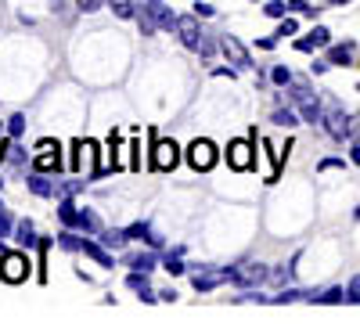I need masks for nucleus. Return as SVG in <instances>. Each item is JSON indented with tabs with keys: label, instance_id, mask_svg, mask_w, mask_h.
I'll return each instance as SVG.
<instances>
[{
	"label": "nucleus",
	"instance_id": "nucleus-1",
	"mask_svg": "<svg viewBox=\"0 0 360 324\" xmlns=\"http://www.w3.org/2000/svg\"><path fill=\"white\" fill-rule=\"evenodd\" d=\"M141 29H144V33H155V29H176V15L162 4V0H148Z\"/></svg>",
	"mask_w": 360,
	"mask_h": 324
},
{
	"label": "nucleus",
	"instance_id": "nucleus-2",
	"mask_svg": "<svg viewBox=\"0 0 360 324\" xmlns=\"http://www.w3.org/2000/svg\"><path fill=\"white\" fill-rule=\"evenodd\" d=\"M72 152H76L72 169H76L79 176H98V173H101V169H98V144H94V141H76Z\"/></svg>",
	"mask_w": 360,
	"mask_h": 324
},
{
	"label": "nucleus",
	"instance_id": "nucleus-3",
	"mask_svg": "<svg viewBox=\"0 0 360 324\" xmlns=\"http://www.w3.org/2000/svg\"><path fill=\"white\" fill-rule=\"evenodd\" d=\"M0 278L11 281V285H22L29 278V259L22 252H4L0 256Z\"/></svg>",
	"mask_w": 360,
	"mask_h": 324
},
{
	"label": "nucleus",
	"instance_id": "nucleus-4",
	"mask_svg": "<svg viewBox=\"0 0 360 324\" xmlns=\"http://www.w3.org/2000/svg\"><path fill=\"white\" fill-rule=\"evenodd\" d=\"M224 278L234 281V285H259L266 278V267L263 263H242V267H227Z\"/></svg>",
	"mask_w": 360,
	"mask_h": 324
},
{
	"label": "nucleus",
	"instance_id": "nucleus-5",
	"mask_svg": "<svg viewBox=\"0 0 360 324\" xmlns=\"http://www.w3.org/2000/svg\"><path fill=\"white\" fill-rule=\"evenodd\" d=\"M188 159H191L195 169H213V162H217V144L205 141V137H198L191 148H188Z\"/></svg>",
	"mask_w": 360,
	"mask_h": 324
},
{
	"label": "nucleus",
	"instance_id": "nucleus-6",
	"mask_svg": "<svg viewBox=\"0 0 360 324\" xmlns=\"http://www.w3.org/2000/svg\"><path fill=\"white\" fill-rule=\"evenodd\" d=\"M180 162V152L173 141H155V152H152V166L155 169H176Z\"/></svg>",
	"mask_w": 360,
	"mask_h": 324
},
{
	"label": "nucleus",
	"instance_id": "nucleus-7",
	"mask_svg": "<svg viewBox=\"0 0 360 324\" xmlns=\"http://www.w3.org/2000/svg\"><path fill=\"white\" fill-rule=\"evenodd\" d=\"M227 162H231V169H252V144L249 141H231L227 144Z\"/></svg>",
	"mask_w": 360,
	"mask_h": 324
},
{
	"label": "nucleus",
	"instance_id": "nucleus-8",
	"mask_svg": "<svg viewBox=\"0 0 360 324\" xmlns=\"http://www.w3.org/2000/svg\"><path fill=\"white\" fill-rule=\"evenodd\" d=\"M220 51L231 58L234 65H242V69H245V65H252V62H249V51H245V44L238 40V37H224V40H220Z\"/></svg>",
	"mask_w": 360,
	"mask_h": 324
},
{
	"label": "nucleus",
	"instance_id": "nucleus-9",
	"mask_svg": "<svg viewBox=\"0 0 360 324\" xmlns=\"http://www.w3.org/2000/svg\"><path fill=\"white\" fill-rule=\"evenodd\" d=\"M292 98L299 101V108H303V119H310V123H321V105L307 94V86H295L292 91Z\"/></svg>",
	"mask_w": 360,
	"mask_h": 324
},
{
	"label": "nucleus",
	"instance_id": "nucleus-10",
	"mask_svg": "<svg viewBox=\"0 0 360 324\" xmlns=\"http://www.w3.org/2000/svg\"><path fill=\"white\" fill-rule=\"evenodd\" d=\"M176 33H180V40H184V47L198 51L202 37H198V22L195 18H176Z\"/></svg>",
	"mask_w": 360,
	"mask_h": 324
},
{
	"label": "nucleus",
	"instance_id": "nucleus-11",
	"mask_svg": "<svg viewBox=\"0 0 360 324\" xmlns=\"http://www.w3.org/2000/svg\"><path fill=\"white\" fill-rule=\"evenodd\" d=\"M321 123L328 127V134H332V137H339V141H342V137L349 134V119H346L342 112H335V108L328 112V119H321Z\"/></svg>",
	"mask_w": 360,
	"mask_h": 324
},
{
	"label": "nucleus",
	"instance_id": "nucleus-12",
	"mask_svg": "<svg viewBox=\"0 0 360 324\" xmlns=\"http://www.w3.org/2000/svg\"><path fill=\"white\" fill-rule=\"evenodd\" d=\"M127 267L152 274V271H155V256H152V252H130V256H127Z\"/></svg>",
	"mask_w": 360,
	"mask_h": 324
},
{
	"label": "nucleus",
	"instance_id": "nucleus-13",
	"mask_svg": "<svg viewBox=\"0 0 360 324\" xmlns=\"http://www.w3.org/2000/svg\"><path fill=\"white\" fill-rule=\"evenodd\" d=\"M127 285H130V288H137V296H141L144 303H155L152 288H148V274H144V271H134V274L127 278Z\"/></svg>",
	"mask_w": 360,
	"mask_h": 324
},
{
	"label": "nucleus",
	"instance_id": "nucleus-14",
	"mask_svg": "<svg viewBox=\"0 0 360 324\" xmlns=\"http://www.w3.org/2000/svg\"><path fill=\"white\" fill-rule=\"evenodd\" d=\"M83 252L94 259V263H101V267H115V259L105 252V245H98V242H83Z\"/></svg>",
	"mask_w": 360,
	"mask_h": 324
},
{
	"label": "nucleus",
	"instance_id": "nucleus-15",
	"mask_svg": "<svg viewBox=\"0 0 360 324\" xmlns=\"http://www.w3.org/2000/svg\"><path fill=\"white\" fill-rule=\"evenodd\" d=\"M328 40H332V37H328V29H324V25H317L314 33H310L307 40H299L295 47H299V51H314V47H324Z\"/></svg>",
	"mask_w": 360,
	"mask_h": 324
},
{
	"label": "nucleus",
	"instance_id": "nucleus-16",
	"mask_svg": "<svg viewBox=\"0 0 360 324\" xmlns=\"http://www.w3.org/2000/svg\"><path fill=\"white\" fill-rule=\"evenodd\" d=\"M37 169H40V173L62 169V155H58V148H54V152H40V155H37Z\"/></svg>",
	"mask_w": 360,
	"mask_h": 324
},
{
	"label": "nucleus",
	"instance_id": "nucleus-17",
	"mask_svg": "<svg viewBox=\"0 0 360 324\" xmlns=\"http://www.w3.org/2000/svg\"><path fill=\"white\" fill-rule=\"evenodd\" d=\"M58 216H62L65 227H79V209H76L69 198H62V205H58Z\"/></svg>",
	"mask_w": 360,
	"mask_h": 324
},
{
	"label": "nucleus",
	"instance_id": "nucleus-18",
	"mask_svg": "<svg viewBox=\"0 0 360 324\" xmlns=\"http://www.w3.org/2000/svg\"><path fill=\"white\" fill-rule=\"evenodd\" d=\"M29 191L40 195V198H47V195H54V184L47 181V176H40V169H37V176H29Z\"/></svg>",
	"mask_w": 360,
	"mask_h": 324
},
{
	"label": "nucleus",
	"instance_id": "nucleus-19",
	"mask_svg": "<svg viewBox=\"0 0 360 324\" xmlns=\"http://www.w3.org/2000/svg\"><path fill=\"white\" fill-rule=\"evenodd\" d=\"M349 58H353V47H349V44H342V47H332V51H328V62H332V65H353Z\"/></svg>",
	"mask_w": 360,
	"mask_h": 324
},
{
	"label": "nucleus",
	"instance_id": "nucleus-20",
	"mask_svg": "<svg viewBox=\"0 0 360 324\" xmlns=\"http://www.w3.org/2000/svg\"><path fill=\"white\" fill-rule=\"evenodd\" d=\"M15 231H18V234H15V238H18L22 245H37V227H33V223H29V220H22V223H18Z\"/></svg>",
	"mask_w": 360,
	"mask_h": 324
},
{
	"label": "nucleus",
	"instance_id": "nucleus-21",
	"mask_svg": "<svg viewBox=\"0 0 360 324\" xmlns=\"http://www.w3.org/2000/svg\"><path fill=\"white\" fill-rule=\"evenodd\" d=\"M274 123H278V127H295L299 119H295L292 108H278V112H274Z\"/></svg>",
	"mask_w": 360,
	"mask_h": 324
},
{
	"label": "nucleus",
	"instance_id": "nucleus-22",
	"mask_svg": "<svg viewBox=\"0 0 360 324\" xmlns=\"http://www.w3.org/2000/svg\"><path fill=\"white\" fill-rule=\"evenodd\" d=\"M162 267H166L169 274H184V263H180V249L166 256V263H162Z\"/></svg>",
	"mask_w": 360,
	"mask_h": 324
},
{
	"label": "nucleus",
	"instance_id": "nucleus-23",
	"mask_svg": "<svg viewBox=\"0 0 360 324\" xmlns=\"http://www.w3.org/2000/svg\"><path fill=\"white\" fill-rule=\"evenodd\" d=\"M8 134L11 137H22L25 134V115H11V119H8Z\"/></svg>",
	"mask_w": 360,
	"mask_h": 324
},
{
	"label": "nucleus",
	"instance_id": "nucleus-24",
	"mask_svg": "<svg viewBox=\"0 0 360 324\" xmlns=\"http://www.w3.org/2000/svg\"><path fill=\"white\" fill-rule=\"evenodd\" d=\"M346 299V292L342 288H328L324 296H317V303H342Z\"/></svg>",
	"mask_w": 360,
	"mask_h": 324
},
{
	"label": "nucleus",
	"instance_id": "nucleus-25",
	"mask_svg": "<svg viewBox=\"0 0 360 324\" xmlns=\"http://www.w3.org/2000/svg\"><path fill=\"white\" fill-rule=\"evenodd\" d=\"M79 227H86V231H98V216L90 213V209H79Z\"/></svg>",
	"mask_w": 360,
	"mask_h": 324
},
{
	"label": "nucleus",
	"instance_id": "nucleus-26",
	"mask_svg": "<svg viewBox=\"0 0 360 324\" xmlns=\"http://www.w3.org/2000/svg\"><path fill=\"white\" fill-rule=\"evenodd\" d=\"M112 11H115L119 18H134V8H130V0H115V4H112Z\"/></svg>",
	"mask_w": 360,
	"mask_h": 324
},
{
	"label": "nucleus",
	"instance_id": "nucleus-27",
	"mask_svg": "<svg viewBox=\"0 0 360 324\" xmlns=\"http://www.w3.org/2000/svg\"><path fill=\"white\" fill-rule=\"evenodd\" d=\"M270 79H274L278 86H285V83H292V76H288V69H285V65H278L274 72H270Z\"/></svg>",
	"mask_w": 360,
	"mask_h": 324
},
{
	"label": "nucleus",
	"instance_id": "nucleus-28",
	"mask_svg": "<svg viewBox=\"0 0 360 324\" xmlns=\"http://www.w3.org/2000/svg\"><path fill=\"white\" fill-rule=\"evenodd\" d=\"M263 11H266V15H270V18H281V15H285V11H288V4H281V0H274V4H266V8H263Z\"/></svg>",
	"mask_w": 360,
	"mask_h": 324
},
{
	"label": "nucleus",
	"instance_id": "nucleus-29",
	"mask_svg": "<svg viewBox=\"0 0 360 324\" xmlns=\"http://www.w3.org/2000/svg\"><path fill=\"white\" fill-rule=\"evenodd\" d=\"M58 242H62V249H69V252L83 249V242H79V238H72V234H62V238H58Z\"/></svg>",
	"mask_w": 360,
	"mask_h": 324
},
{
	"label": "nucleus",
	"instance_id": "nucleus-30",
	"mask_svg": "<svg viewBox=\"0 0 360 324\" xmlns=\"http://www.w3.org/2000/svg\"><path fill=\"white\" fill-rule=\"evenodd\" d=\"M8 234H11V216H8L4 209H0V242H4Z\"/></svg>",
	"mask_w": 360,
	"mask_h": 324
},
{
	"label": "nucleus",
	"instance_id": "nucleus-31",
	"mask_svg": "<svg viewBox=\"0 0 360 324\" xmlns=\"http://www.w3.org/2000/svg\"><path fill=\"white\" fill-rule=\"evenodd\" d=\"M292 33H299V25H295L292 18H285V22L278 25V37H292Z\"/></svg>",
	"mask_w": 360,
	"mask_h": 324
},
{
	"label": "nucleus",
	"instance_id": "nucleus-32",
	"mask_svg": "<svg viewBox=\"0 0 360 324\" xmlns=\"http://www.w3.org/2000/svg\"><path fill=\"white\" fill-rule=\"evenodd\" d=\"M195 288H198V292H209V288H217V278H202V274H198V278H195Z\"/></svg>",
	"mask_w": 360,
	"mask_h": 324
},
{
	"label": "nucleus",
	"instance_id": "nucleus-33",
	"mask_svg": "<svg viewBox=\"0 0 360 324\" xmlns=\"http://www.w3.org/2000/svg\"><path fill=\"white\" fill-rule=\"evenodd\" d=\"M213 51H217V44L202 37V44H198V54H202V58H213Z\"/></svg>",
	"mask_w": 360,
	"mask_h": 324
},
{
	"label": "nucleus",
	"instance_id": "nucleus-34",
	"mask_svg": "<svg viewBox=\"0 0 360 324\" xmlns=\"http://www.w3.org/2000/svg\"><path fill=\"white\" fill-rule=\"evenodd\" d=\"M346 299H349V303H360V278H353V285H349V292H346Z\"/></svg>",
	"mask_w": 360,
	"mask_h": 324
},
{
	"label": "nucleus",
	"instance_id": "nucleus-35",
	"mask_svg": "<svg viewBox=\"0 0 360 324\" xmlns=\"http://www.w3.org/2000/svg\"><path fill=\"white\" fill-rule=\"evenodd\" d=\"M54 148H58V144H54V141H51V137H44V141H40V144H37V152H54Z\"/></svg>",
	"mask_w": 360,
	"mask_h": 324
},
{
	"label": "nucleus",
	"instance_id": "nucleus-36",
	"mask_svg": "<svg viewBox=\"0 0 360 324\" xmlns=\"http://www.w3.org/2000/svg\"><path fill=\"white\" fill-rule=\"evenodd\" d=\"M79 8H83V11H98L101 0H79Z\"/></svg>",
	"mask_w": 360,
	"mask_h": 324
},
{
	"label": "nucleus",
	"instance_id": "nucleus-37",
	"mask_svg": "<svg viewBox=\"0 0 360 324\" xmlns=\"http://www.w3.org/2000/svg\"><path fill=\"white\" fill-rule=\"evenodd\" d=\"M195 15H202V18H213V8H209V4H195Z\"/></svg>",
	"mask_w": 360,
	"mask_h": 324
},
{
	"label": "nucleus",
	"instance_id": "nucleus-38",
	"mask_svg": "<svg viewBox=\"0 0 360 324\" xmlns=\"http://www.w3.org/2000/svg\"><path fill=\"white\" fill-rule=\"evenodd\" d=\"M288 8H292V11H307L310 4H307V0H288Z\"/></svg>",
	"mask_w": 360,
	"mask_h": 324
},
{
	"label": "nucleus",
	"instance_id": "nucleus-39",
	"mask_svg": "<svg viewBox=\"0 0 360 324\" xmlns=\"http://www.w3.org/2000/svg\"><path fill=\"white\" fill-rule=\"evenodd\" d=\"M353 162H360V144H356V148H353Z\"/></svg>",
	"mask_w": 360,
	"mask_h": 324
},
{
	"label": "nucleus",
	"instance_id": "nucleus-40",
	"mask_svg": "<svg viewBox=\"0 0 360 324\" xmlns=\"http://www.w3.org/2000/svg\"><path fill=\"white\" fill-rule=\"evenodd\" d=\"M332 4H342V0H332Z\"/></svg>",
	"mask_w": 360,
	"mask_h": 324
}]
</instances>
